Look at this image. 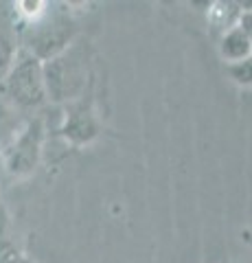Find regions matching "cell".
<instances>
[{
  "label": "cell",
  "instance_id": "8992f818",
  "mask_svg": "<svg viewBox=\"0 0 252 263\" xmlns=\"http://www.w3.org/2000/svg\"><path fill=\"white\" fill-rule=\"evenodd\" d=\"M64 134H66L68 141H72L75 145L90 143L96 136V123H94V119L90 117V114L75 112L66 121V125H64Z\"/></svg>",
  "mask_w": 252,
  "mask_h": 263
},
{
  "label": "cell",
  "instance_id": "7c38bea8",
  "mask_svg": "<svg viewBox=\"0 0 252 263\" xmlns=\"http://www.w3.org/2000/svg\"><path fill=\"white\" fill-rule=\"evenodd\" d=\"M24 263H31V261H27V259H24Z\"/></svg>",
  "mask_w": 252,
  "mask_h": 263
},
{
  "label": "cell",
  "instance_id": "6da1fadb",
  "mask_svg": "<svg viewBox=\"0 0 252 263\" xmlns=\"http://www.w3.org/2000/svg\"><path fill=\"white\" fill-rule=\"evenodd\" d=\"M0 97L13 110L31 112L37 110L48 101L46 84H44V64L35 55L20 48L13 60L11 70L0 84Z\"/></svg>",
  "mask_w": 252,
  "mask_h": 263
},
{
  "label": "cell",
  "instance_id": "5b68a950",
  "mask_svg": "<svg viewBox=\"0 0 252 263\" xmlns=\"http://www.w3.org/2000/svg\"><path fill=\"white\" fill-rule=\"evenodd\" d=\"M219 55L224 57L226 64L241 62V60H246V57L252 55V46L248 42L246 33L239 29V24H235V27L228 31H224L222 40H219Z\"/></svg>",
  "mask_w": 252,
  "mask_h": 263
},
{
  "label": "cell",
  "instance_id": "9c48e42d",
  "mask_svg": "<svg viewBox=\"0 0 252 263\" xmlns=\"http://www.w3.org/2000/svg\"><path fill=\"white\" fill-rule=\"evenodd\" d=\"M226 72H228V77L237 86L250 88L252 86V55L246 57V60H241V62L226 64Z\"/></svg>",
  "mask_w": 252,
  "mask_h": 263
},
{
  "label": "cell",
  "instance_id": "7a4b0ae2",
  "mask_svg": "<svg viewBox=\"0 0 252 263\" xmlns=\"http://www.w3.org/2000/svg\"><path fill=\"white\" fill-rule=\"evenodd\" d=\"M88 57L81 48L68 46L62 55L44 62L46 97L57 103L75 101L84 95L88 84Z\"/></svg>",
  "mask_w": 252,
  "mask_h": 263
},
{
  "label": "cell",
  "instance_id": "ba28073f",
  "mask_svg": "<svg viewBox=\"0 0 252 263\" xmlns=\"http://www.w3.org/2000/svg\"><path fill=\"white\" fill-rule=\"evenodd\" d=\"M0 263H24V257L15 241L7 235L5 217L0 215Z\"/></svg>",
  "mask_w": 252,
  "mask_h": 263
},
{
  "label": "cell",
  "instance_id": "8fae6325",
  "mask_svg": "<svg viewBox=\"0 0 252 263\" xmlns=\"http://www.w3.org/2000/svg\"><path fill=\"white\" fill-rule=\"evenodd\" d=\"M237 24H239V29L246 33L248 42H250V46H252V13H241Z\"/></svg>",
  "mask_w": 252,
  "mask_h": 263
},
{
  "label": "cell",
  "instance_id": "277c9868",
  "mask_svg": "<svg viewBox=\"0 0 252 263\" xmlns=\"http://www.w3.org/2000/svg\"><path fill=\"white\" fill-rule=\"evenodd\" d=\"M44 141V123L42 119L24 121L9 143L3 147V164L11 176H29L37 167Z\"/></svg>",
  "mask_w": 252,
  "mask_h": 263
},
{
  "label": "cell",
  "instance_id": "52a82bcc",
  "mask_svg": "<svg viewBox=\"0 0 252 263\" xmlns=\"http://www.w3.org/2000/svg\"><path fill=\"white\" fill-rule=\"evenodd\" d=\"M24 125V123L18 121L15 117V110L11 108L9 103L0 97V149L11 141V138L18 134V129Z\"/></svg>",
  "mask_w": 252,
  "mask_h": 263
},
{
  "label": "cell",
  "instance_id": "30bf717a",
  "mask_svg": "<svg viewBox=\"0 0 252 263\" xmlns=\"http://www.w3.org/2000/svg\"><path fill=\"white\" fill-rule=\"evenodd\" d=\"M15 55H18V48L13 46V42L7 35H0V84L7 77V72L11 70Z\"/></svg>",
  "mask_w": 252,
  "mask_h": 263
},
{
  "label": "cell",
  "instance_id": "3957f363",
  "mask_svg": "<svg viewBox=\"0 0 252 263\" xmlns=\"http://www.w3.org/2000/svg\"><path fill=\"white\" fill-rule=\"evenodd\" d=\"M72 33H75V27L68 13L46 9L37 20L29 22L24 51L35 55L44 64L66 51L72 42Z\"/></svg>",
  "mask_w": 252,
  "mask_h": 263
}]
</instances>
